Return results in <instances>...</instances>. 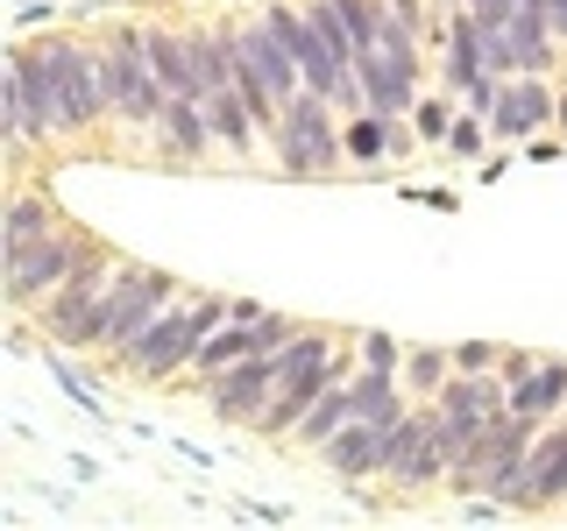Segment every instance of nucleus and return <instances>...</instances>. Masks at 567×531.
Segmentation results:
<instances>
[{
    "label": "nucleus",
    "instance_id": "nucleus-17",
    "mask_svg": "<svg viewBox=\"0 0 567 531\" xmlns=\"http://www.w3.org/2000/svg\"><path fill=\"white\" fill-rule=\"evenodd\" d=\"M341 149H348V170H377L398 156V121L383 114H348L341 121Z\"/></svg>",
    "mask_w": 567,
    "mask_h": 531
},
{
    "label": "nucleus",
    "instance_id": "nucleus-9",
    "mask_svg": "<svg viewBox=\"0 0 567 531\" xmlns=\"http://www.w3.org/2000/svg\"><path fill=\"white\" fill-rule=\"evenodd\" d=\"M433 412H440V439H447V460H461L496 418L511 412V389H504V376H489V368H454L447 389L433 397Z\"/></svg>",
    "mask_w": 567,
    "mask_h": 531
},
{
    "label": "nucleus",
    "instance_id": "nucleus-8",
    "mask_svg": "<svg viewBox=\"0 0 567 531\" xmlns=\"http://www.w3.org/2000/svg\"><path fill=\"white\" fill-rule=\"evenodd\" d=\"M447 439H440V412L433 404H412L398 425H383V482L404 496H425L447 482Z\"/></svg>",
    "mask_w": 567,
    "mask_h": 531
},
{
    "label": "nucleus",
    "instance_id": "nucleus-20",
    "mask_svg": "<svg viewBox=\"0 0 567 531\" xmlns=\"http://www.w3.org/2000/svg\"><path fill=\"white\" fill-rule=\"evenodd\" d=\"M64 212L43 199V191H14L8 199V227H0V256H8V248H29L35 235H50V227H58Z\"/></svg>",
    "mask_w": 567,
    "mask_h": 531
},
{
    "label": "nucleus",
    "instance_id": "nucleus-26",
    "mask_svg": "<svg viewBox=\"0 0 567 531\" xmlns=\"http://www.w3.org/2000/svg\"><path fill=\"white\" fill-rule=\"evenodd\" d=\"M468 14H483L489 29H511V14H518V0H461Z\"/></svg>",
    "mask_w": 567,
    "mask_h": 531
},
{
    "label": "nucleus",
    "instance_id": "nucleus-29",
    "mask_svg": "<svg viewBox=\"0 0 567 531\" xmlns=\"http://www.w3.org/2000/svg\"><path fill=\"white\" fill-rule=\"evenodd\" d=\"M554 121H560V128H567V93H560V106H554Z\"/></svg>",
    "mask_w": 567,
    "mask_h": 531
},
{
    "label": "nucleus",
    "instance_id": "nucleus-6",
    "mask_svg": "<svg viewBox=\"0 0 567 531\" xmlns=\"http://www.w3.org/2000/svg\"><path fill=\"white\" fill-rule=\"evenodd\" d=\"M100 58H106V93H114V121H128V128H156L164 121V79H156L150 64V43H142V22H121L100 35Z\"/></svg>",
    "mask_w": 567,
    "mask_h": 531
},
{
    "label": "nucleus",
    "instance_id": "nucleus-15",
    "mask_svg": "<svg viewBox=\"0 0 567 531\" xmlns=\"http://www.w3.org/2000/svg\"><path fill=\"white\" fill-rule=\"evenodd\" d=\"M150 135H156V156H164V164H199L213 149V121H206L199 100H171Z\"/></svg>",
    "mask_w": 567,
    "mask_h": 531
},
{
    "label": "nucleus",
    "instance_id": "nucleus-14",
    "mask_svg": "<svg viewBox=\"0 0 567 531\" xmlns=\"http://www.w3.org/2000/svg\"><path fill=\"white\" fill-rule=\"evenodd\" d=\"M319 460H327L341 482H383V425L377 418H348L341 433L319 447Z\"/></svg>",
    "mask_w": 567,
    "mask_h": 531
},
{
    "label": "nucleus",
    "instance_id": "nucleus-13",
    "mask_svg": "<svg viewBox=\"0 0 567 531\" xmlns=\"http://www.w3.org/2000/svg\"><path fill=\"white\" fill-rule=\"evenodd\" d=\"M142 43H150V64L164 79L171 100H206L199 85V58H192V29H171V22H142Z\"/></svg>",
    "mask_w": 567,
    "mask_h": 531
},
{
    "label": "nucleus",
    "instance_id": "nucleus-22",
    "mask_svg": "<svg viewBox=\"0 0 567 531\" xmlns=\"http://www.w3.org/2000/svg\"><path fill=\"white\" fill-rule=\"evenodd\" d=\"M412 128H419V142H425V149H447L454 100H447V93H419V106H412Z\"/></svg>",
    "mask_w": 567,
    "mask_h": 531
},
{
    "label": "nucleus",
    "instance_id": "nucleus-25",
    "mask_svg": "<svg viewBox=\"0 0 567 531\" xmlns=\"http://www.w3.org/2000/svg\"><path fill=\"white\" fill-rule=\"evenodd\" d=\"M504 362V347H489V341H461L454 347V368H496Z\"/></svg>",
    "mask_w": 567,
    "mask_h": 531
},
{
    "label": "nucleus",
    "instance_id": "nucleus-4",
    "mask_svg": "<svg viewBox=\"0 0 567 531\" xmlns=\"http://www.w3.org/2000/svg\"><path fill=\"white\" fill-rule=\"evenodd\" d=\"M93 248H100V235H85L79 220H58L50 235H35L29 248H8V256H0V277H8V305H14V312H35L71 270H79L85 256H93Z\"/></svg>",
    "mask_w": 567,
    "mask_h": 531
},
{
    "label": "nucleus",
    "instance_id": "nucleus-28",
    "mask_svg": "<svg viewBox=\"0 0 567 531\" xmlns=\"http://www.w3.org/2000/svg\"><path fill=\"white\" fill-rule=\"evenodd\" d=\"M262 312H270V305H256V298H227V319H241V326H256Z\"/></svg>",
    "mask_w": 567,
    "mask_h": 531
},
{
    "label": "nucleus",
    "instance_id": "nucleus-10",
    "mask_svg": "<svg viewBox=\"0 0 567 531\" xmlns=\"http://www.w3.org/2000/svg\"><path fill=\"white\" fill-rule=\"evenodd\" d=\"M206 389V412L220 418V425H256L262 412H270V397H277V354H248V362H235V368H220L213 383H199Z\"/></svg>",
    "mask_w": 567,
    "mask_h": 531
},
{
    "label": "nucleus",
    "instance_id": "nucleus-19",
    "mask_svg": "<svg viewBox=\"0 0 567 531\" xmlns=\"http://www.w3.org/2000/svg\"><path fill=\"white\" fill-rule=\"evenodd\" d=\"M348 418H354V397H348V383L319 389V397H312V412H306V418L291 425V447H312V454H319V447H327V439L341 433Z\"/></svg>",
    "mask_w": 567,
    "mask_h": 531
},
{
    "label": "nucleus",
    "instance_id": "nucleus-27",
    "mask_svg": "<svg viewBox=\"0 0 567 531\" xmlns=\"http://www.w3.org/2000/svg\"><path fill=\"white\" fill-rule=\"evenodd\" d=\"M362 362H383V368H398V341H390V333H362Z\"/></svg>",
    "mask_w": 567,
    "mask_h": 531
},
{
    "label": "nucleus",
    "instance_id": "nucleus-3",
    "mask_svg": "<svg viewBox=\"0 0 567 531\" xmlns=\"http://www.w3.org/2000/svg\"><path fill=\"white\" fill-rule=\"evenodd\" d=\"M539 425H546V418L504 412V418H496L489 433L447 468V489H454V496H496V503H511V489H518V475H525V460H532Z\"/></svg>",
    "mask_w": 567,
    "mask_h": 531
},
{
    "label": "nucleus",
    "instance_id": "nucleus-16",
    "mask_svg": "<svg viewBox=\"0 0 567 531\" xmlns=\"http://www.w3.org/2000/svg\"><path fill=\"white\" fill-rule=\"evenodd\" d=\"M504 389H511V412L554 418L560 404H567V362H560V354H539V362H532L518 383H504Z\"/></svg>",
    "mask_w": 567,
    "mask_h": 531
},
{
    "label": "nucleus",
    "instance_id": "nucleus-2",
    "mask_svg": "<svg viewBox=\"0 0 567 531\" xmlns=\"http://www.w3.org/2000/svg\"><path fill=\"white\" fill-rule=\"evenodd\" d=\"M128 270V256H114V248H93V256L79 262V270H71L58 291L43 298V305H35L29 319H35V333H43L50 347H93V319H100V298L114 291V277Z\"/></svg>",
    "mask_w": 567,
    "mask_h": 531
},
{
    "label": "nucleus",
    "instance_id": "nucleus-5",
    "mask_svg": "<svg viewBox=\"0 0 567 531\" xmlns=\"http://www.w3.org/2000/svg\"><path fill=\"white\" fill-rule=\"evenodd\" d=\"M270 156L284 177H333L341 170L348 149H341V128H333V100H319V93L284 100V121L270 128Z\"/></svg>",
    "mask_w": 567,
    "mask_h": 531
},
{
    "label": "nucleus",
    "instance_id": "nucleus-1",
    "mask_svg": "<svg viewBox=\"0 0 567 531\" xmlns=\"http://www.w3.org/2000/svg\"><path fill=\"white\" fill-rule=\"evenodd\" d=\"M220 319H227V298H213V291L171 298V305L114 354V368H121V376H135V383H171V376H185L192 354L206 347V333L220 326Z\"/></svg>",
    "mask_w": 567,
    "mask_h": 531
},
{
    "label": "nucleus",
    "instance_id": "nucleus-11",
    "mask_svg": "<svg viewBox=\"0 0 567 531\" xmlns=\"http://www.w3.org/2000/svg\"><path fill=\"white\" fill-rule=\"evenodd\" d=\"M554 106H560V85H546V71H518V79H504V93L489 106V135L496 142H539Z\"/></svg>",
    "mask_w": 567,
    "mask_h": 531
},
{
    "label": "nucleus",
    "instance_id": "nucleus-24",
    "mask_svg": "<svg viewBox=\"0 0 567 531\" xmlns=\"http://www.w3.org/2000/svg\"><path fill=\"white\" fill-rule=\"evenodd\" d=\"M291 333H298V319H284V312H262V319H256V347H262V354H277Z\"/></svg>",
    "mask_w": 567,
    "mask_h": 531
},
{
    "label": "nucleus",
    "instance_id": "nucleus-7",
    "mask_svg": "<svg viewBox=\"0 0 567 531\" xmlns=\"http://www.w3.org/2000/svg\"><path fill=\"white\" fill-rule=\"evenodd\" d=\"M171 298H185V283H177L171 270H142V262H128V270L114 277V291L100 298V319H93V347L85 354H121L135 341L142 326H150L156 312L171 305Z\"/></svg>",
    "mask_w": 567,
    "mask_h": 531
},
{
    "label": "nucleus",
    "instance_id": "nucleus-12",
    "mask_svg": "<svg viewBox=\"0 0 567 531\" xmlns=\"http://www.w3.org/2000/svg\"><path fill=\"white\" fill-rule=\"evenodd\" d=\"M560 496H567V425H554V433L539 425L532 460H525L518 489H511V510H554Z\"/></svg>",
    "mask_w": 567,
    "mask_h": 531
},
{
    "label": "nucleus",
    "instance_id": "nucleus-21",
    "mask_svg": "<svg viewBox=\"0 0 567 531\" xmlns=\"http://www.w3.org/2000/svg\"><path fill=\"white\" fill-rule=\"evenodd\" d=\"M447 376H454V347H412L404 354V389L412 397H440Z\"/></svg>",
    "mask_w": 567,
    "mask_h": 531
},
{
    "label": "nucleus",
    "instance_id": "nucleus-18",
    "mask_svg": "<svg viewBox=\"0 0 567 531\" xmlns=\"http://www.w3.org/2000/svg\"><path fill=\"white\" fill-rule=\"evenodd\" d=\"M248 354H256V326H241V319H220V326L206 333V347L192 354V368H185V376H192V383H213L220 368L248 362Z\"/></svg>",
    "mask_w": 567,
    "mask_h": 531
},
{
    "label": "nucleus",
    "instance_id": "nucleus-23",
    "mask_svg": "<svg viewBox=\"0 0 567 531\" xmlns=\"http://www.w3.org/2000/svg\"><path fill=\"white\" fill-rule=\"evenodd\" d=\"M483 142H489V114H468V106H461L454 128H447V156L468 164V156H483Z\"/></svg>",
    "mask_w": 567,
    "mask_h": 531
}]
</instances>
